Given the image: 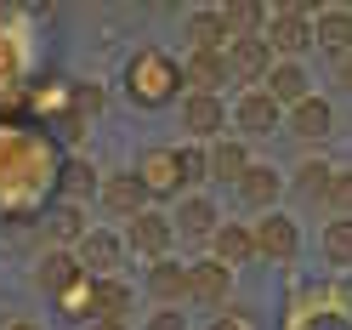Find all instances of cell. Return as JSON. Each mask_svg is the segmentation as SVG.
<instances>
[{"label": "cell", "instance_id": "1", "mask_svg": "<svg viewBox=\"0 0 352 330\" xmlns=\"http://www.w3.org/2000/svg\"><path fill=\"white\" fill-rule=\"evenodd\" d=\"M176 85H182V69L160 52V46H142L137 57H131V69H125V92L137 108H160L176 97Z\"/></svg>", "mask_w": 352, "mask_h": 330}, {"label": "cell", "instance_id": "2", "mask_svg": "<svg viewBox=\"0 0 352 330\" xmlns=\"http://www.w3.org/2000/svg\"><path fill=\"white\" fill-rule=\"evenodd\" d=\"M313 40H318V23H313L301 6H278V12L267 17V46L278 52V63H296Z\"/></svg>", "mask_w": 352, "mask_h": 330}, {"label": "cell", "instance_id": "3", "mask_svg": "<svg viewBox=\"0 0 352 330\" xmlns=\"http://www.w3.org/2000/svg\"><path fill=\"white\" fill-rule=\"evenodd\" d=\"M233 125H239V137H273V131L284 125V108L273 103V92H245L233 103Z\"/></svg>", "mask_w": 352, "mask_h": 330}, {"label": "cell", "instance_id": "4", "mask_svg": "<svg viewBox=\"0 0 352 330\" xmlns=\"http://www.w3.org/2000/svg\"><path fill=\"white\" fill-rule=\"evenodd\" d=\"M228 69H233V80H245L250 92H256V85H267V74H273V46H267V34L233 40V46H228Z\"/></svg>", "mask_w": 352, "mask_h": 330}, {"label": "cell", "instance_id": "5", "mask_svg": "<svg viewBox=\"0 0 352 330\" xmlns=\"http://www.w3.org/2000/svg\"><path fill=\"white\" fill-rule=\"evenodd\" d=\"M182 131H188V137H199V143H222V131H228V108H222V97L188 92V97H182Z\"/></svg>", "mask_w": 352, "mask_h": 330}, {"label": "cell", "instance_id": "6", "mask_svg": "<svg viewBox=\"0 0 352 330\" xmlns=\"http://www.w3.org/2000/svg\"><path fill=\"white\" fill-rule=\"evenodd\" d=\"M137 183L148 194H176L182 188V160H176V148H142L137 154Z\"/></svg>", "mask_w": 352, "mask_h": 330}, {"label": "cell", "instance_id": "7", "mask_svg": "<svg viewBox=\"0 0 352 330\" xmlns=\"http://www.w3.org/2000/svg\"><path fill=\"white\" fill-rule=\"evenodd\" d=\"M301 251V234H296V223L284 211H267L256 223V256H273V262H290Z\"/></svg>", "mask_w": 352, "mask_h": 330}, {"label": "cell", "instance_id": "8", "mask_svg": "<svg viewBox=\"0 0 352 330\" xmlns=\"http://www.w3.org/2000/svg\"><path fill=\"white\" fill-rule=\"evenodd\" d=\"M80 279H85V262H80L74 251H46V256H40V274H34V285H40L46 296H69Z\"/></svg>", "mask_w": 352, "mask_h": 330}, {"label": "cell", "instance_id": "9", "mask_svg": "<svg viewBox=\"0 0 352 330\" xmlns=\"http://www.w3.org/2000/svg\"><path fill=\"white\" fill-rule=\"evenodd\" d=\"M170 234H176V223H170V216H160V211H142L137 223L125 228V245L137 251V256H153V262H165V245H170Z\"/></svg>", "mask_w": 352, "mask_h": 330}, {"label": "cell", "instance_id": "10", "mask_svg": "<svg viewBox=\"0 0 352 330\" xmlns=\"http://www.w3.org/2000/svg\"><path fill=\"white\" fill-rule=\"evenodd\" d=\"M228 52H188L182 57V85H193L199 97H216V85H228Z\"/></svg>", "mask_w": 352, "mask_h": 330}, {"label": "cell", "instance_id": "11", "mask_svg": "<svg viewBox=\"0 0 352 330\" xmlns=\"http://www.w3.org/2000/svg\"><path fill=\"white\" fill-rule=\"evenodd\" d=\"M148 291L153 296H160L165 307H176V302H188L193 296V268H182V262H153V268H148Z\"/></svg>", "mask_w": 352, "mask_h": 330}, {"label": "cell", "instance_id": "12", "mask_svg": "<svg viewBox=\"0 0 352 330\" xmlns=\"http://www.w3.org/2000/svg\"><path fill=\"white\" fill-rule=\"evenodd\" d=\"M290 137H301V143H324L329 137V125H336V108H329L324 97H307L301 108H290Z\"/></svg>", "mask_w": 352, "mask_h": 330}, {"label": "cell", "instance_id": "13", "mask_svg": "<svg viewBox=\"0 0 352 330\" xmlns=\"http://www.w3.org/2000/svg\"><path fill=\"white\" fill-rule=\"evenodd\" d=\"M307 85H313V80H307L301 63H273V74H267V85H261V92H273L278 108H301L307 97H313Z\"/></svg>", "mask_w": 352, "mask_h": 330}, {"label": "cell", "instance_id": "14", "mask_svg": "<svg viewBox=\"0 0 352 330\" xmlns=\"http://www.w3.org/2000/svg\"><path fill=\"white\" fill-rule=\"evenodd\" d=\"M278 194H284V177H278L273 165H250V171H245V183H239V200H245L250 211H261V216L273 211Z\"/></svg>", "mask_w": 352, "mask_h": 330}, {"label": "cell", "instance_id": "15", "mask_svg": "<svg viewBox=\"0 0 352 330\" xmlns=\"http://www.w3.org/2000/svg\"><path fill=\"white\" fill-rule=\"evenodd\" d=\"M210 245H216V262L245 268V262L256 256V228H245V223H222V228L210 234Z\"/></svg>", "mask_w": 352, "mask_h": 330}, {"label": "cell", "instance_id": "16", "mask_svg": "<svg viewBox=\"0 0 352 330\" xmlns=\"http://www.w3.org/2000/svg\"><path fill=\"white\" fill-rule=\"evenodd\" d=\"M142 200H148V188L137 183V171H131V177H108V183H102V205L114 211V216H125V223H137V216H142Z\"/></svg>", "mask_w": 352, "mask_h": 330}, {"label": "cell", "instance_id": "17", "mask_svg": "<svg viewBox=\"0 0 352 330\" xmlns=\"http://www.w3.org/2000/svg\"><path fill=\"white\" fill-rule=\"evenodd\" d=\"M120 251H125V245H120L114 234H102V228H91V234L80 239V262H85V268H97V279H114Z\"/></svg>", "mask_w": 352, "mask_h": 330}, {"label": "cell", "instance_id": "18", "mask_svg": "<svg viewBox=\"0 0 352 330\" xmlns=\"http://www.w3.org/2000/svg\"><path fill=\"white\" fill-rule=\"evenodd\" d=\"M250 148L239 143V137H222V143H210V177H222V183H245V171H250Z\"/></svg>", "mask_w": 352, "mask_h": 330}, {"label": "cell", "instance_id": "19", "mask_svg": "<svg viewBox=\"0 0 352 330\" xmlns=\"http://www.w3.org/2000/svg\"><path fill=\"white\" fill-rule=\"evenodd\" d=\"M91 313L125 324V313H131V285H125V279H91Z\"/></svg>", "mask_w": 352, "mask_h": 330}, {"label": "cell", "instance_id": "20", "mask_svg": "<svg viewBox=\"0 0 352 330\" xmlns=\"http://www.w3.org/2000/svg\"><path fill=\"white\" fill-rule=\"evenodd\" d=\"M313 23H318V46L352 57V6H324Z\"/></svg>", "mask_w": 352, "mask_h": 330}, {"label": "cell", "instance_id": "21", "mask_svg": "<svg viewBox=\"0 0 352 330\" xmlns=\"http://www.w3.org/2000/svg\"><path fill=\"white\" fill-rule=\"evenodd\" d=\"M228 279H233V268L228 262H216V256H205V262H193V302H228Z\"/></svg>", "mask_w": 352, "mask_h": 330}, {"label": "cell", "instance_id": "22", "mask_svg": "<svg viewBox=\"0 0 352 330\" xmlns=\"http://www.w3.org/2000/svg\"><path fill=\"white\" fill-rule=\"evenodd\" d=\"M188 52H228L222 12H193L188 17Z\"/></svg>", "mask_w": 352, "mask_h": 330}, {"label": "cell", "instance_id": "23", "mask_svg": "<svg viewBox=\"0 0 352 330\" xmlns=\"http://www.w3.org/2000/svg\"><path fill=\"white\" fill-rule=\"evenodd\" d=\"M170 223L182 228V234H216V228H222V223H216V205H210V200H199V194L176 205V216H170Z\"/></svg>", "mask_w": 352, "mask_h": 330}, {"label": "cell", "instance_id": "24", "mask_svg": "<svg viewBox=\"0 0 352 330\" xmlns=\"http://www.w3.org/2000/svg\"><path fill=\"white\" fill-rule=\"evenodd\" d=\"M46 228H52V239H57V251H63V245H80V239L91 234V228H85V216H80V205H57V211L46 216Z\"/></svg>", "mask_w": 352, "mask_h": 330}, {"label": "cell", "instance_id": "25", "mask_svg": "<svg viewBox=\"0 0 352 330\" xmlns=\"http://www.w3.org/2000/svg\"><path fill=\"white\" fill-rule=\"evenodd\" d=\"M324 256H329V268H352V216H336L324 228Z\"/></svg>", "mask_w": 352, "mask_h": 330}, {"label": "cell", "instance_id": "26", "mask_svg": "<svg viewBox=\"0 0 352 330\" xmlns=\"http://www.w3.org/2000/svg\"><path fill=\"white\" fill-rule=\"evenodd\" d=\"M329 183H336V165H324V160H307V165L296 171V188L307 194V200H324Z\"/></svg>", "mask_w": 352, "mask_h": 330}, {"label": "cell", "instance_id": "27", "mask_svg": "<svg viewBox=\"0 0 352 330\" xmlns=\"http://www.w3.org/2000/svg\"><path fill=\"white\" fill-rule=\"evenodd\" d=\"M91 188H97V171L85 165V160H69V165H63V194H69V205L85 200ZM97 194H102V188H97Z\"/></svg>", "mask_w": 352, "mask_h": 330}, {"label": "cell", "instance_id": "28", "mask_svg": "<svg viewBox=\"0 0 352 330\" xmlns=\"http://www.w3.org/2000/svg\"><path fill=\"white\" fill-rule=\"evenodd\" d=\"M176 160H182V183L210 177V148H176Z\"/></svg>", "mask_w": 352, "mask_h": 330}, {"label": "cell", "instance_id": "29", "mask_svg": "<svg viewBox=\"0 0 352 330\" xmlns=\"http://www.w3.org/2000/svg\"><path fill=\"white\" fill-rule=\"evenodd\" d=\"M329 205H336L341 216H352V171H336V183H329V194H324Z\"/></svg>", "mask_w": 352, "mask_h": 330}, {"label": "cell", "instance_id": "30", "mask_svg": "<svg viewBox=\"0 0 352 330\" xmlns=\"http://www.w3.org/2000/svg\"><path fill=\"white\" fill-rule=\"evenodd\" d=\"M102 103H108L102 85H74V114H80V120H85V114H102Z\"/></svg>", "mask_w": 352, "mask_h": 330}, {"label": "cell", "instance_id": "31", "mask_svg": "<svg viewBox=\"0 0 352 330\" xmlns=\"http://www.w3.org/2000/svg\"><path fill=\"white\" fill-rule=\"evenodd\" d=\"M148 330H188V319L176 313V307H165V313H153V319H148Z\"/></svg>", "mask_w": 352, "mask_h": 330}, {"label": "cell", "instance_id": "32", "mask_svg": "<svg viewBox=\"0 0 352 330\" xmlns=\"http://www.w3.org/2000/svg\"><path fill=\"white\" fill-rule=\"evenodd\" d=\"M210 330H250V319H245V313H228V319H216Z\"/></svg>", "mask_w": 352, "mask_h": 330}, {"label": "cell", "instance_id": "33", "mask_svg": "<svg viewBox=\"0 0 352 330\" xmlns=\"http://www.w3.org/2000/svg\"><path fill=\"white\" fill-rule=\"evenodd\" d=\"M0 330H40V324H34V319H6Z\"/></svg>", "mask_w": 352, "mask_h": 330}, {"label": "cell", "instance_id": "34", "mask_svg": "<svg viewBox=\"0 0 352 330\" xmlns=\"http://www.w3.org/2000/svg\"><path fill=\"white\" fill-rule=\"evenodd\" d=\"M341 85L352 92V57H341Z\"/></svg>", "mask_w": 352, "mask_h": 330}, {"label": "cell", "instance_id": "35", "mask_svg": "<svg viewBox=\"0 0 352 330\" xmlns=\"http://www.w3.org/2000/svg\"><path fill=\"white\" fill-rule=\"evenodd\" d=\"M85 330H125V324H114V319H91Z\"/></svg>", "mask_w": 352, "mask_h": 330}]
</instances>
